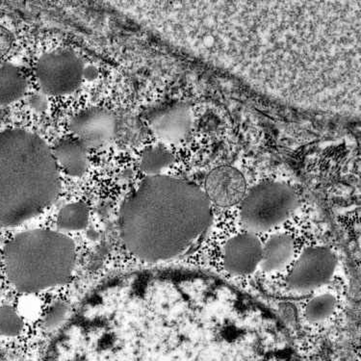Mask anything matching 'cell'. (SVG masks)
<instances>
[{
  "label": "cell",
  "mask_w": 361,
  "mask_h": 361,
  "mask_svg": "<svg viewBox=\"0 0 361 361\" xmlns=\"http://www.w3.org/2000/svg\"><path fill=\"white\" fill-rule=\"evenodd\" d=\"M337 266L333 250L324 247H310L294 263L287 286L295 291L307 292L328 283Z\"/></svg>",
  "instance_id": "52a82bcc"
},
{
  "label": "cell",
  "mask_w": 361,
  "mask_h": 361,
  "mask_svg": "<svg viewBox=\"0 0 361 361\" xmlns=\"http://www.w3.org/2000/svg\"><path fill=\"white\" fill-rule=\"evenodd\" d=\"M262 243L257 234L246 231L237 234L224 247L223 265L233 276H246L259 267Z\"/></svg>",
  "instance_id": "9c48e42d"
},
{
  "label": "cell",
  "mask_w": 361,
  "mask_h": 361,
  "mask_svg": "<svg viewBox=\"0 0 361 361\" xmlns=\"http://www.w3.org/2000/svg\"><path fill=\"white\" fill-rule=\"evenodd\" d=\"M52 154L58 168L73 178H80L88 169V149L78 139L60 140L54 145Z\"/></svg>",
  "instance_id": "7c38bea8"
},
{
  "label": "cell",
  "mask_w": 361,
  "mask_h": 361,
  "mask_svg": "<svg viewBox=\"0 0 361 361\" xmlns=\"http://www.w3.org/2000/svg\"><path fill=\"white\" fill-rule=\"evenodd\" d=\"M244 176L231 166H221L208 173L205 179V195L210 204L220 207H233L246 196Z\"/></svg>",
  "instance_id": "30bf717a"
},
{
  "label": "cell",
  "mask_w": 361,
  "mask_h": 361,
  "mask_svg": "<svg viewBox=\"0 0 361 361\" xmlns=\"http://www.w3.org/2000/svg\"><path fill=\"white\" fill-rule=\"evenodd\" d=\"M117 118L109 110L92 107L72 118L70 129L87 149H99L109 143L117 133Z\"/></svg>",
  "instance_id": "ba28073f"
},
{
  "label": "cell",
  "mask_w": 361,
  "mask_h": 361,
  "mask_svg": "<svg viewBox=\"0 0 361 361\" xmlns=\"http://www.w3.org/2000/svg\"><path fill=\"white\" fill-rule=\"evenodd\" d=\"M90 210L82 202L65 205L57 216L58 228L64 231H80L89 225Z\"/></svg>",
  "instance_id": "9a60e30c"
},
{
  "label": "cell",
  "mask_w": 361,
  "mask_h": 361,
  "mask_svg": "<svg viewBox=\"0 0 361 361\" xmlns=\"http://www.w3.org/2000/svg\"><path fill=\"white\" fill-rule=\"evenodd\" d=\"M70 312V307L67 302L63 300H56L50 305L44 315L43 326L47 331H54L65 322Z\"/></svg>",
  "instance_id": "d6986e66"
},
{
  "label": "cell",
  "mask_w": 361,
  "mask_h": 361,
  "mask_svg": "<svg viewBox=\"0 0 361 361\" xmlns=\"http://www.w3.org/2000/svg\"><path fill=\"white\" fill-rule=\"evenodd\" d=\"M75 262L73 240L49 229L18 233L2 252V266L8 281L25 294L64 286L72 278Z\"/></svg>",
  "instance_id": "277c9868"
},
{
  "label": "cell",
  "mask_w": 361,
  "mask_h": 361,
  "mask_svg": "<svg viewBox=\"0 0 361 361\" xmlns=\"http://www.w3.org/2000/svg\"><path fill=\"white\" fill-rule=\"evenodd\" d=\"M26 91L27 80L20 68L10 63L0 66V107L23 99Z\"/></svg>",
  "instance_id": "5bb4252c"
},
{
  "label": "cell",
  "mask_w": 361,
  "mask_h": 361,
  "mask_svg": "<svg viewBox=\"0 0 361 361\" xmlns=\"http://www.w3.org/2000/svg\"><path fill=\"white\" fill-rule=\"evenodd\" d=\"M298 204L299 200L291 187L270 181L255 186L245 196L240 218L247 231L263 233L286 222Z\"/></svg>",
  "instance_id": "5b68a950"
},
{
  "label": "cell",
  "mask_w": 361,
  "mask_h": 361,
  "mask_svg": "<svg viewBox=\"0 0 361 361\" xmlns=\"http://www.w3.org/2000/svg\"><path fill=\"white\" fill-rule=\"evenodd\" d=\"M191 110L183 104L173 105L154 113L149 126L158 138L165 142H178L185 138L192 128Z\"/></svg>",
  "instance_id": "8fae6325"
},
{
  "label": "cell",
  "mask_w": 361,
  "mask_h": 361,
  "mask_svg": "<svg viewBox=\"0 0 361 361\" xmlns=\"http://www.w3.org/2000/svg\"><path fill=\"white\" fill-rule=\"evenodd\" d=\"M36 78L44 94L66 96L75 92L82 84L84 65L72 50H54L39 57Z\"/></svg>",
  "instance_id": "8992f818"
},
{
  "label": "cell",
  "mask_w": 361,
  "mask_h": 361,
  "mask_svg": "<svg viewBox=\"0 0 361 361\" xmlns=\"http://www.w3.org/2000/svg\"><path fill=\"white\" fill-rule=\"evenodd\" d=\"M212 222V204L199 187L167 176H147L121 207V235L147 262L186 255Z\"/></svg>",
  "instance_id": "7a4b0ae2"
},
{
  "label": "cell",
  "mask_w": 361,
  "mask_h": 361,
  "mask_svg": "<svg viewBox=\"0 0 361 361\" xmlns=\"http://www.w3.org/2000/svg\"><path fill=\"white\" fill-rule=\"evenodd\" d=\"M25 323L22 316L11 305L0 307V336L16 337L23 333Z\"/></svg>",
  "instance_id": "ac0fdd59"
},
{
  "label": "cell",
  "mask_w": 361,
  "mask_h": 361,
  "mask_svg": "<svg viewBox=\"0 0 361 361\" xmlns=\"http://www.w3.org/2000/svg\"><path fill=\"white\" fill-rule=\"evenodd\" d=\"M173 157L166 147L152 146L142 152L140 169L147 176L161 175L165 169L173 164Z\"/></svg>",
  "instance_id": "2e32d148"
},
{
  "label": "cell",
  "mask_w": 361,
  "mask_h": 361,
  "mask_svg": "<svg viewBox=\"0 0 361 361\" xmlns=\"http://www.w3.org/2000/svg\"><path fill=\"white\" fill-rule=\"evenodd\" d=\"M336 300L333 295L323 294L313 298L305 307V315L310 322H322L334 314Z\"/></svg>",
  "instance_id": "e0dca14e"
},
{
  "label": "cell",
  "mask_w": 361,
  "mask_h": 361,
  "mask_svg": "<svg viewBox=\"0 0 361 361\" xmlns=\"http://www.w3.org/2000/svg\"><path fill=\"white\" fill-rule=\"evenodd\" d=\"M15 43V37L11 31L0 25V60L6 56Z\"/></svg>",
  "instance_id": "ffe728a7"
},
{
  "label": "cell",
  "mask_w": 361,
  "mask_h": 361,
  "mask_svg": "<svg viewBox=\"0 0 361 361\" xmlns=\"http://www.w3.org/2000/svg\"><path fill=\"white\" fill-rule=\"evenodd\" d=\"M294 250V240L291 236L286 233L276 234L262 244L259 267L267 273L283 270L293 259Z\"/></svg>",
  "instance_id": "4fadbf2b"
},
{
  "label": "cell",
  "mask_w": 361,
  "mask_h": 361,
  "mask_svg": "<svg viewBox=\"0 0 361 361\" xmlns=\"http://www.w3.org/2000/svg\"><path fill=\"white\" fill-rule=\"evenodd\" d=\"M360 4L194 2L192 49L287 104L360 115Z\"/></svg>",
  "instance_id": "6da1fadb"
},
{
  "label": "cell",
  "mask_w": 361,
  "mask_h": 361,
  "mask_svg": "<svg viewBox=\"0 0 361 361\" xmlns=\"http://www.w3.org/2000/svg\"><path fill=\"white\" fill-rule=\"evenodd\" d=\"M61 191L52 149L25 129L0 133V228H11L41 214Z\"/></svg>",
  "instance_id": "3957f363"
},
{
  "label": "cell",
  "mask_w": 361,
  "mask_h": 361,
  "mask_svg": "<svg viewBox=\"0 0 361 361\" xmlns=\"http://www.w3.org/2000/svg\"><path fill=\"white\" fill-rule=\"evenodd\" d=\"M2 270H4V266H2V252L0 250V284H1Z\"/></svg>",
  "instance_id": "44dd1931"
}]
</instances>
